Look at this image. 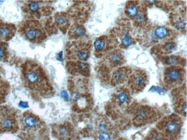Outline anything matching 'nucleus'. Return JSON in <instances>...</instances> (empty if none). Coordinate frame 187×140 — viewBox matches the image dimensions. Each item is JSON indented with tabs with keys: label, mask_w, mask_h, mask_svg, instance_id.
Returning a JSON list of instances; mask_svg holds the SVG:
<instances>
[{
	"label": "nucleus",
	"mask_w": 187,
	"mask_h": 140,
	"mask_svg": "<svg viewBox=\"0 0 187 140\" xmlns=\"http://www.w3.org/2000/svg\"><path fill=\"white\" fill-rule=\"evenodd\" d=\"M96 140H111L112 135L111 130H97Z\"/></svg>",
	"instance_id": "4468645a"
},
{
	"label": "nucleus",
	"mask_w": 187,
	"mask_h": 140,
	"mask_svg": "<svg viewBox=\"0 0 187 140\" xmlns=\"http://www.w3.org/2000/svg\"><path fill=\"white\" fill-rule=\"evenodd\" d=\"M58 59L59 60H62V52H60L58 54Z\"/></svg>",
	"instance_id": "2f4dec72"
},
{
	"label": "nucleus",
	"mask_w": 187,
	"mask_h": 140,
	"mask_svg": "<svg viewBox=\"0 0 187 140\" xmlns=\"http://www.w3.org/2000/svg\"><path fill=\"white\" fill-rule=\"evenodd\" d=\"M166 64L169 66L176 65L179 63L178 57L175 56H171L166 58L165 61Z\"/></svg>",
	"instance_id": "6ab92c4d"
},
{
	"label": "nucleus",
	"mask_w": 187,
	"mask_h": 140,
	"mask_svg": "<svg viewBox=\"0 0 187 140\" xmlns=\"http://www.w3.org/2000/svg\"><path fill=\"white\" fill-rule=\"evenodd\" d=\"M61 95L62 97L64 99L65 101H68L69 100V95H68V94L66 91H61Z\"/></svg>",
	"instance_id": "cd10ccee"
},
{
	"label": "nucleus",
	"mask_w": 187,
	"mask_h": 140,
	"mask_svg": "<svg viewBox=\"0 0 187 140\" xmlns=\"http://www.w3.org/2000/svg\"><path fill=\"white\" fill-rule=\"evenodd\" d=\"M106 44L104 39H98L94 43V47L97 51H102L106 47Z\"/></svg>",
	"instance_id": "f3484780"
},
{
	"label": "nucleus",
	"mask_w": 187,
	"mask_h": 140,
	"mask_svg": "<svg viewBox=\"0 0 187 140\" xmlns=\"http://www.w3.org/2000/svg\"><path fill=\"white\" fill-rule=\"evenodd\" d=\"M21 31L24 37L33 43H40L46 37L43 26L36 20L26 21L22 26Z\"/></svg>",
	"instance_id": "20e7f679"
},
{
	"label": "nucleus",
	"mask_w": 187,
	"mask_h": 140,
	"mask_svg": "<svg viewBox=\"0 0 187 140\" xmlns=\"http://www.w3.org/2000/svg\"><path fill=\"white\" fill-rule=\"evenodd\" d=\"M121 43H122V44L123 45L124 47H128V46H130L132 44L133 41H132V39L130 37L126 36L122 39Z\"/></svg>",
	"instance_id": "5701e85b"
},
{
	"label": "nucleus",
	"mask_w": 187,
	"mask_h": 140,
	"mask_svg": "<svg viewBox=\"0 0 187 140\" xmlns=\"http://www.w3.org/2000/svg\"><path fill=\"white\" fill-rule=\"evenodd\" d=\"M182 71L180 68L171 67L166 70L165 75V82L168 87H174L180 84L182 80Z\"/></svg>",
	"instance_id": "6e6552de"
},
{
	"label": "nucleus",
	"mask_w": 187,
	"mask_h": 140,
	"mask_svg": "<svg viewBox=\"0 0 187 140\" xmlns=\"http://www.w3.org/2000/svg\"><path fill=\"white\" fill-rule=\"evenodd\" d=\"M117 100L119 104H126L128 101V95L124 91H121L117 95Z\"/></svg>",
	"instance_id": "2eb2a0df"
},
{
	"label": "nucleus",
	"mask_w": 187,
	"mask_h": 140,
	"mask_svg": "<svg viewBox=\"0 0 187 140\" xmlns=\"http://www.w3.org/2000/svg\"><path fill=\"white\" fill-rule=\"evenodd\" d=\"M164 49L166 51H171L173 50L175 48V45L174 43H169L166 44L163 47Z\"/></svg>",
	"instance_id": "a878e982"
},
{
	"label": "nucleus",
	"mask_w": 187,
	"mask_h": 140,
	"mask_svg": "<svg viewBox=\"0 0 187 140\" xmlns=\"http://www.w3.org/2000/svg\"><path fill=\"white\" fill-rule=\"evenodd\" d=\"M147 140H164L158 131H153L147 137Z\"/></svg>",
	"instance_id": "a211bd4d"
},
{
	"label": "nucleus",
	"mask_w": 187,
	"mask_h": 140,
	"mask_svg": "<svg viewBox=\"0 0 187 140\" xmlns=\"http://www.w3.org/2000/svg\"><path fill=\"white\" fill-rule=\"evenodd\" d=\"M149 91L153 93H157L160 94H164L165 93L164 90L158 86H152Z\"/></svg>",
	"instance_id": "393cba45"
},
{
	"label": "nucleus",
	"mask_w": 187,
	"mask_h": 140,
	"mask_svg": "<svg viewBox=\"0 0 187 140\" xmlns=\"http://www.w3.org/2000/svg\"><path fill=\"white\" fill-rule=\"evenodd\" d=\"M152 112L147 108H139L136 112L134 121L135 124H143L149 121Z\"/></svg>",
	"instance_id": "1a4fd4ad"
},
{
	"label": "nucleus",
	"mask_w": 187,
	"mask_h": 140,
	"mask_svg": "<svg viewBox=\"0 0 187 140\" xmlns=\"http://www.w3.org/2000/svg\"><path fill=\"white\" fill-rule=\"evenodd\" d=\"M147 83V77L144 71H137L129 78L128 84L134 92H139L144 89Z\"/></svg>",
	"instance_id": "0eeeda50"
},
{
	"label": "nucleus",
	"mask_w": 187,
	"mask_h": 140,
	"mask_svg": "<svg viewBox=\"0 0 187 140\" xmlns=\"http://www.w3.org/2000/svg\"><path fill=\"white\" fill-rule=\"evenodd\" d=\"M158 128L164 140H176L180 135L182 121L178 117L170 116L161 121Z\"/></svg>",
	"instance_id": "7ed1b4c3"
},
{
	"label": "nucleus",
	"mask_w": 187,
	"mask_h": 140,
	"mask_svg": "<svg viewBox=\"0 0 187 140\" xmlns=\"http://www.w3.org/2000/svg\"><path fill=\"white\" fill-rule=\"evenodd\" d=\"M20 123L26 140H50L45 123L31 112L23 114Z\"/></svg>",
	"instance_id": "f257e3e1"
},
{
	"label": "nucleus",
	"mask_w": 187,
	"mask_h": 140,
	"mask_svg": "<svg viewBox=\"0 0 187 140\" xmlns=\"http://www.w3.org/2000/svg\"><path fill=\"white\" fill-rule=\"evenodd\" d=\"M137 20L139 21V22H143L144 21V16H143V15H139L137 16Z\"/></svg>",
	"instance_id": "7c9ffc66"
},
{
	"label": "nucleus",
	"mask_w": 187,
	"mask_h": 140,
	"mask_svg": "<svg viewBox=\"0 0 187 140\" xmlns=\"http://www.w3.org/2000/svg\"><path fill=\"white\" fill-rule=\"evenodd\" d=\"M19 107L22 108H27L28 107V105L27 102H21L20 104H19Z\"/></svg>",
	"instance_id": "c756f323"
},
{
	"label": "nucleus",
	"mask_w": 187,
	"mask_h": 140,
	"mask_svg": "<svg viewBox=\"0 0 187 140\" xmlns=\"http://www.w3.org/2000/svg\"><path fill=\"white\" fill-rule=\"evenodd\" d=\"M127 12L128 15L130 17H135L137 16L138 13V9L135 6H130L128 7L127 10Z\"/></svg>",
	"instance_id": "aec40b11"
},
{
	"label": "nucleus",
	"mask_w": 187,
	"mask_h": 140,
	"mask_svg": "<svg viewBox=\"0 0 187 140\" xmlns=\"http://www.w3.org/2000/svg\"><path fill=\"white\" fill-rule=\"evenodd\" d=\"M155 35L160 39L164 38L168 35V30L164 27H158L155 29Z\"/></svg>",
	"instance_id": "dca6fc26"
},
{
	"label": "nucleus",
	"mask_w": 187,
	"mask_h": 140,
	"mask_svg": "<svg viewBox=\"0 0 187 140\" xmlns=\"http://www.w3.org/2000/svg\"><path fill=\"white\" fill-rule=\"evenodd\" d=\"M75 56L81 61H86L89 57V49L85 46H78L75 50Z\"/></svg>",
	"instance_id": "f8f14e48"
},
{
	"label": "nucleus",
	"mask_w": 187,
	"mask_h": 140,
	"mask_svg": "<svg viewBox=\"0 0 187 140\" xmlns=\"http://www.w3.org/2000/svg\"><path fill=\"white\" fill-rule=\"evenodd\" d=\"M73 33L77 36H82L84 35V34L85 33V30L82 27L78 26V27L75 28L73 29Z\"/></svg>",
	"instance_id": "4be33fe9"
},
{
	"label": "nucleus",
	"mask_w": 187,
	"mask_h": 140,
	"mask_svg": "<svg viewBox=\"0 0 187 140\" xmlns=\"http://www.w3.org/2000/svg\"><path fill=\"white\" fill-rule=\"evenodd\" d=\"M15 27L13 25L2 24H0V39L8 40L13 36Z\"/></svg>",
	"instance_id": "9b49d317"
},
{
	"label": "nucleus",
	"mask_w": 187,
	"mask_h": 140,
	"mask_svg": "<svg viewBox=\"0 0 187 140\" xmlns=\"http://www.w3.org/2000/svg\"><path fill=\"white\" fill-rule=\"evenodd\" d=\"M57 22L59 26H64L68 22V19L64 15H60L57 18Z\"/></svg>",
	"instance_id": "412c9836"
},
{
	"label": "nucleus",
	"mask_w": 187,
	"mask_h": 140,
	"mask_svg": "<svg viewBox=\"0 0 187 140\" xmlns=\"http://www.w3.org/2000/svg\"><path fill=\"white\" fill-rule=\"evenodd\" d=\"M17 126L13 110L4 107L0 109V131H15Z\"/></svg>",
	"instance_id": "39448f33"
},
{
	"label": "nucleus",
	"mask_w": 187,
	"mask_h": 140,
	"mask_svg": "<svg viewBox=\"0 0 187 140\" xmlns=\"http://www.w3.org/2000/svg\"><path fill=\"white\" fill-rule=\"evenodd\" d=\"M5 55V52L2 47L0 46V59H2Z\"/></svg>",
	"instance_id": "c85d7f7f"
},
{
	"label": "nucleus",
	"mask_w": 187,
	"mask_h": 140,
	"mask_svg": "<svg viewBox=\"0 0 187 140\" xmlns=\"http://www.w3.org/2000/svg\"><path fill=\"white\" fill-rule=\"evenodd\" d=\"M53 131L59 140H79L74 130L68 124L54 126Z\"/></svg>",
	"instance_id": "423d86ee"
},
{
	"label": "nucleus",
	"mask_w": 187,
	"mask_h": 140,
	"mask_svg": "<svg viewBox=\"0 0 187 140\" xmlns=\"http://www.w3.org/2000/svg\"></svg>",
	"instance_id": "473e14b6"
},
{
	"label": "nucleus",
	"mask_w": 187,
	"mask_h": 140,
	"mask_svg": "<svg viewBox=\"0 0 187 140\" xmlns=\"http://www.w3.org/2000/svg\"><path fill=\"white\" fill-rule=\"evenodd\" d=\"M24 77L27 86L40 94H46L50 90L47 77L43 68L37 63L27 62L24 70Z\"/></svg>",
	"instance_id": "f03ea898"
},
{
	"label": "nucleus",
	"mask_w": 187,
	"mask_h": 140,
	"mask_svg": "<svg viewBox=\"0 0 187 140\" xmlns=\"http://www.w3.org/2000/svg\"><path fill=\"white\" fill-rule=\"evenodd\" d=\"M28 7H29V9L32 12H36L39 11V8H40L39 4H37V2H33L30 3L29 4Z\"/></svg>",
	"instance_id": "b1692460"
},
{
	"label": "nucleus",
	"mask_w": 187,
	"mask_h": 140,
	"mask_svg": "<svg viewBox=\"0 0 187 140\" xmlns=\"http://www.w3.org/2000/svg\"><path fill=\"white\" fill-rule=\"evenodd\" d=\"M109 60L113 66L121 65L123 63L124 56L122 53L119 51H115L112 52L110 54L109 56Z\"/></svg>",
	"instance_id": "ddd939ff"
},
{
	"label": "nucleus",
	"mask_w": 187,
	"mask_h": 140,
	"mask_svg": "<svg viewBox=\"0 0 187 140\" xmlns=\"http://www.w3.org/2000/svg\"><path fill=\"white\" fill-rule=\"evenodd\" d=\"M185 24L184 23V22L182 21H179L177 23L176 27L177 29H179V30H182L185 28Z\"/></svg>",
	"instance_id": "bb28decb"
},
{
	"label": "nucleus",
	"mask_w": 187,
	"mask_h": 140,
	"mask_svg": "<svg viewBox=\"0 0 187 140\" xmlns=\"http://www.w3.org/2000/svg\"><path fill=\"white\" fill-rule=\"evenodd\" d=\"M130 71L127 68H120L113 73L112 76V83L113 85H118L124 82L128 78Z\"/></svg>",
	"instance_id": "9d476101"
}]
</instances>
